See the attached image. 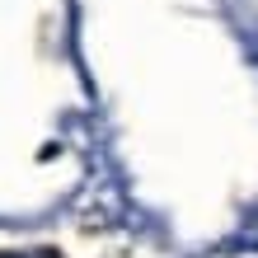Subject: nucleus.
<instances>
[{
    "mask_svg": "<svg viewBox=\"0 0 258 258\" xmlns=\"http://www.w3.org/2000/svg\"><path fill=\"white\" fill-rule=\"evenodd\" d=\"M0 258H52V253H0Z\"/></svg>",
    "mask_w": 258,
    "mask_h": 258,
    "instance_id": "1",
    "label": "nucleus"
}]
</instances>
